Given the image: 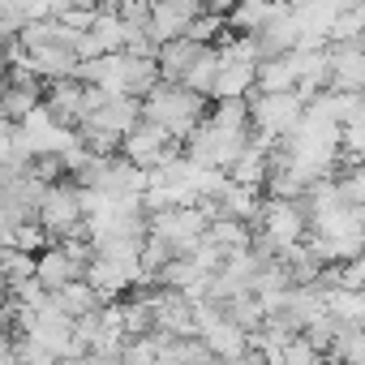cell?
I'll return each mask as SVG.
<instances>
[{
    "label": "cell",
    "mask_w": 365,
    "mask_h": 365,
    "mask_svg": "<svg viewBox=\"0 0 365 365\" xmlns=\"http://www.w3.org/2000/svg\"><path fill=\"white\" fill-rule=\"evenodd\" d=\"M120 155H125L133 168H142V172L150 176V172H159L163 163L180 159V155H185V146H180L168 129H159V125H150V120H138L133 133L120 142Z\"/></svg>",
    "instance_id": "obj_7"
},
{
    "label": "cell",
    "mask_w": 365,
    "mask_h": 365,
    "mask_svg": "<svg viewBox=\"0 0 365 365\" xmlns=\"http://www.w3.org/2000/svg\"><path fill=\"white\" fill-rule=\"evenodd\" d=\"M207 9L194 5V0H159V5H150V18H146V39L155 48L172 43V39H185L190 26L202 18Z\"/></svg>",
    "instance_id": "obj_11"
},
{
    "label": "cell",
    "mask_w": 365,
    "mask_h": 365,
    "mask_svg": "<svg viewBox=\"0 0 365 365\" xmlns=\"http://www.w3.org/2000/svg\"><path fill=\"white\" fill-rule=\"evenodd\" d=\"M254 237L262 245H271L275 254H288L297 245L309 241V215H305V202H262L258 220H254Z\"/></svg>",
    "instance_id": "obj_4"
},
{
    "label": "cell",
    "mask_w": 365,
    "mask_h": 365,
    "mask_svg": "<svg viewBox=\"0 0 365 365\" xmlns=\"http://www.w3.org/2000/svg\"><path fill=\"white\" fill-rule=\"evenodd\" d=\"M275 365H327V352H318L305 335H297V339L275 356Z\"/></svg>",
    "instance_id": "obj_16"
},
{
    "label": "cell",
    "mask_w": 365,
    "mask_h": 365,
    "mask_svg": "<svg viewBox=\"0 0 365 365\" xmlns=\"http://www.w3.org/2000/svg\"><path fill=\"white\" fill-rule=\"evenodd\" d=\"M254 142V120H250V103L245 99H228L215 103L207 112V120L185 138V159L202 172H224L250 150Z\"/></svg>",
    "instance_id": "obj_1"
},
{
    "label": "cell",
    "mask_w": 365,
    "mask_h": 365,
    "mask_svg": "<svg viewBox=\"0 0 365 365\" xmlns=\"http://www.w3.org/2000/svg\"><path fill=\"white\" fill-rule=\"evenodd\" d=\"M207 112H211L207 99L194 95L190 86H180V82H159V86L142 99V120L168 129L180 146H185V138L207 120Z\"/></svg>",
    "instance_id": "obj_2"
},
{
    "label": "cell",
    "mask_w": 365,
    "mask_h": 365,
    "mask_svg": "<svg viewBox=\"0 0 365 365\" xmlns=\"http://www.w3.org/2000/svg\"><path fill=\"white\" fill-rule=\"evenodd\" d=\"M120 365H159V335H125Z\"/></svg>",
    "instance_id": "obj_15"
},
{
    "label": "cell",
    "mask_w": 365,
    "mask_h": 365,
    "mask_svg": "<svg viewBox=\"0 0 365 365\" xmlns=\"http://www.w3.org/2000/svg\"><path fill=\"white\" fill-rule=\"evenodd\" d=\"M39 228L52 245L69 241V237H82L86 232V194L73 185V180H56V185H48L43 202H39ZM91 237V232H86Z\"/></svg>",
    "instance_id": "obj_3"
},
{
    "label": "cell",
    "mask_w": 365,
    "mask_h": 365,
    "mask_svg": "<svg viewBox=\"0 0 365 365\" xmlns=\"http://www.w3.org/2000/svg\"><path fill=\"white\" fill-rule=\"evenodd\" d=\"M56 125H65V129H82L86 120H91V86L86 82H78V78H65V82H48L43 86V103H39Z\"/></svg>",
    "instance_id": "obj_8"
},
{
    "label": "cell",
    "mask_w": 365,
    "mask_h": 365,
    "mask_svg": "<svg viewBox=\"0 0 365 365\" xmlns=\"http://www.w3.org/2000/svg\"><path fill=\"white\" fill-rule=\"evenodd\" d=\"M335 271H339V284H344V288L365 292V254H361L356 262H348V267H335Z\"/></svg>",
    "instance_id": "obj_17"
},
{
    "label": "cell",
    "mask_w": 365,
    "mask_h": 365,
    "mask_svg": "<svg viewBox=\"0 0 365 365\" xmlns=\"http://www.w3.org/2000/svg\"><path fill=\"white\" fill-rule=\"evenodd\" d=\"M211 52V43H198V39H172L155 52V65H159V78L163 82H185L194 73V65Z\"/></svg>",
    "instance_id": "obj_12"
},
{
    "label": "cell",
    "mask_w": 365,
    "mask_h": 365,
    "mask_svg": "<svg viewBox=\"0 0 365 365\" xmlns=\"http://www.w3.org/2000/svg\"><path fill=\"white\" fill-rule=\"evenodd\" d=\"M198 339H202L215 356H224L228 365L254 348V339H250L232 318H224L215 305H207V301H198Z\"/></svg>",
    "instance_id": "obj_9"
},
{
    "label": "cell",
    "mask_w": 365,
    "mask_h": 365,
    "mask_svg": "<svg viewBox=\"0 0 365 365\" xmlns=\"http://www.w3.org/2000/svg\"><path fill=\"white\" fill-rule=\"evenodd\" d=\"M250 120H254V133L267 138V142H284L297 133V125L305 120V99L297 91L288 95H250Z\"/></svg>",
    "instance_id": "obj_6"
},
{
    "label": "cell",
    "mask_w": 365,
    "mask_h": 365,
    "mask_svg": "<svg viewBox=\"0 0 365 365\" xmlns=\"http://www.w3.org/2000/svg\"><path fill=\"white\" fill-rule=\"evenodd\" d=\"M211 220L202 207H176V211H159L150 215V237L172 254V258H194V250L202 245Z\"/></svg>",
    "instance_id": "obj_5"
},
{
    "label": "cell",
    "mask_w": 365,
    "mask_h": 365,
    "mask_svg": "<svg viewBox=\"0 0 365 365\" xmlns=\"http://www.w3.org/2000/svg\"><path fill=\"white\" fill-rule=\"evenodd\" d=\"M48 301H52V305H56V309H61L65 318H73V322L108 305V301H103V297H99V292H95V288L86 284V279H78V284H65L61 292H48Z\"/></svg>",
    "instance_id": "obj_13"
},
{
    "label": "cell",
    "mask_w": 365,
    "mask_h": 365,
    "mask_svg": "<svg viewBox=\"0 0 365 365\" xmlns=\"http://www.w3.org/2000/svg\"><path fill=\"white\" fill-rule=\"evenodd\" d=\"M150 301H155V331L176 335V339L198 335V301H194V297L176 292V288L150 284Z\"/></svg>",
    "instance_id": "obj_10"
},
{
    "label": "cell",
    "mask_w": 365,
    "mask_h": 365,
    "mask_svg": "<svg viewBox=\"0 0 365 365\" xmlns=\"http://www.w3.org/2000/svg\"><path fill=\"white\" fill-rule=\"evenodd\" d=\"M327 356L335 365H365V327H339Z\"/></svg>",
    "instance_id": "obj_14"
}]
</instances>
